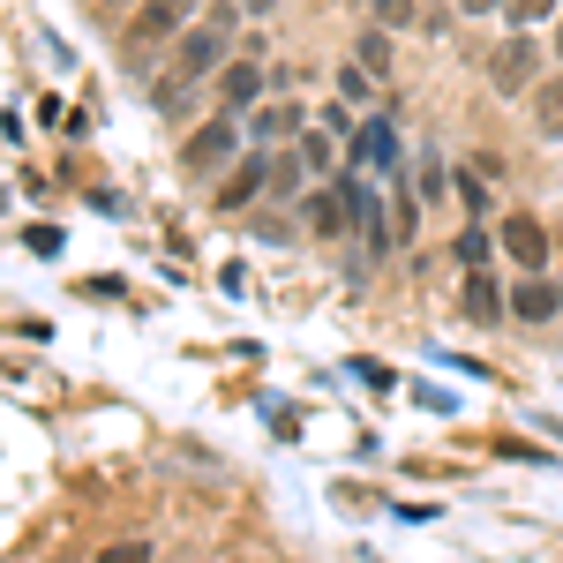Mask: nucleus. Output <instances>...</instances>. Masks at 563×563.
<instances>
[{
    "label": "nucleus",
    "instance_id": "nucleus-1",
    "mask_svg": "<svg viewBox=\"0 0 563 563\" xmlns=\"http://www.w3.org/2000/svg\"><path fill=\"white\" fill-rule=\"evenodd\" d=\"M233 23H241V15H233V8H218V15H196V23L180 31V45H174V76H166V84H158V98H151L158 113H174V121L188 113V90L211 84L218 68H225V38H233Z\"/></svg>",
    "mask_w": 563,
    "mask_h": 563
},
{
    "label": "nucleus",
    "instance_id": "nucleus-2",
    "mask_svg": "<svg viewBox=\"0 0 563 563\" xmlns=\"http://www.w3.org/2000/svg\"><path fill=\"white\" fill-rule=\"evenodd\" d=\"M188 23H196V0H143V8H135V23L121 31V53L143 68V60H151L166 38L180 45V31H188Z\"/></svg>",
    "mask_w": 563,
    "mask_h": 563
},
{
    "label": "nucleus",
    "instance_id": "nucleus-3",
    "mask_svg": "<svg viewBox=\"0 0 563 563\" xmlns=\"http://www.w3.org/2000/svg\"><path fill=\"white\" fill-rule=\"evenodd\" d=\"M241 158H249V129H241L233 113H211L203 129L180 143V166H188V174H218V166H241Z\"/></svg>",
    "mask_w": 563,
    "mask_h": 563
},
{
    "label": "nucleus",
    "instance_id": "nucleus-4",
    "mask_svg": "<svg viewBox=\"0 0 563 563\" xmlns=\"http://www.w3.org/2000/svg\"><path fill=\"white\" fill-rule=\"evenodd\" d=\"M488 84L504 90V98H526V90H541V45L526 38V31H511V38L488 53Z\"/></svg>",
    "mask_w": 563,
    "mask_h": 563
},
{
    "label": "nucleus",
    "instance_id": "nucleus-5",
    "mask_svg": "<svg viewBox=\"0 0 563 563\" xmlns=\"http://www.w3.org/2000/svg\"><path fill=\"white\" fill-rule=\"evenodd\" d=\"M496 249L519 263L526 278H541V271H549V225H541L533 211H511L504 225H496Z\"/></svg>",
    "mask_w": 563,
    "mask_h": 563
},
{
    "label": "nucleus",
    "instance_id": "nucleus-6",
    "mask_svg": "<svg viewBox=\"0 0 563 563\" xmlns=\"http://www.w3.org/2000/svg\"><path fill=\"white\" fill-rule=\"evenodd\" d=\"M263 188H271V151H263V143H249V158L218 180V203H225V211H249Z\"/></svg>",
    "mask_w": 563,
    "mask_h": 563
},
{
    "label": "nucleus",
    "instance_id": "nucleus-7",
    "mask_svg": "<svg viewBox=\"0 0 563 563\" xmlns=\"http://www.w3.org/2000/svg\"><path fill=\"white\" fill-rule=\"evenodd\" d=\"M263 90H271V76H263L256 60H225L218 68V113H249Z\"/></svg>",
    "mask_w": 563,
    "mask_h": 563
},
{
    "label": "nucleus",
    "instance_id": "nucleus-8",
    "mask_svg": "<svg viewBox=\"0 0 563 563\" xmlns=\"http://www.w3.org/2000/svg\"><path fill=\"white\" fill-rule=\"evenodd\" d=\"M459 308H466V323H504V294H496V278L488 271H466V294H459Z\"/></svg>",
    "mask_w": 563,
    "mask_h": 563
},
{
    "label": "nucleus",
    "instance_id": "nucleus-9",
    "mask_svg": "<svg viewBox=\"0 0 563 563\" xmlns=\"http://www.w3.org/2000/svg\"><path fill=\"white\" fill-rule=\"evenodd\" d=\"M556 308H563V294L549 286V278H526L519 294H511V316H519V323H549Z\"/></svg>",
    "mask_w": 563,
    "mask_h": 563
},
{
    "label": "nucleus",
    "instance_id": "nucleus-10",
    "mask_svg": "<svg viewBox=\"0 0 563 563\" xmlns=\"http://www.w3.org/2000/svg\"><path fill=\"white\" fill-rule=\"evenodd\" d=\"M533 129L549 135V143H563V76H541V90H533Z\"/></svg>",
    "mask_w": 563,
    "mask_h": 563
},
{
    "label": "nucleus",
    "instance_id": "nucleus-11",
    "mask_svg": "<svg viewBox=\"0 0 563 563\" xmlns=\"http://www.w3.org/2000/svg\"><path fill=\"white\" fill-rule=\"evenodd\" d=\"M308 225H316V233H346V225H353L346 188H316V196H308Z\"/></svg>",
    "mask_w": 563,
    "mask_h": 563
},
{
    "label": "nucleus",
    "instance_id": "nucleus-12",
    "mask_svg": "<svg viewBox=\"0 0 563 563\" xmlns=\"http://www.w3.org/2000/svg\"><path fill=\"white\" fill-rule=\"evenodd\" d=\"M353 158H368V166H398V143H390V121H368V129L353 135Z\"/></svg>",
    "mask_w": 563,
    "mask_h": 563
},
{
    "label": "nucleus",
    "instance_id": "nucleus-13",
    "mask_svg": "<svg viewBox=\"0 0 563 563\" xmlns=\"http://www.w3.org/2000/svg\"><path fill=\"white\" fill-rule=\"evenodd\" d=\"M294 158H301V174H331V166H339V143L323 129H301V151H294Z\"/></svg>",
    "mask_w": 563,
    "mask_h": 563
},
{
    "label": "nucleus",
    "instance_id": "nucleus-14",
    "mask_svg": "<svg viewBox=\"0 0 563 563\" xmlns=\"http://www.w3.org/2000/svg\"><path fill=\"white\" fill-rule=\"evenodd\" d=\"M301 129V106H294V98H286V106H263L256 121H249V135H263V143H271V135H294Z\"/></svg>",
    "mask_w": 563,
    "mask_h": 563
},
{
    "label": "nucleus",
    "instance_id": "nucleus-15",
    "mask_svg": "<svg viewBox=\"0 0 563 563\" xmlns=\"http://www.w3.org/2000/svg\"><path fill=\"white\" fill-rule=\"evenodd\" d=\"M451 263H459V271H488V233H481V225H466V233L451 241Z\"/></svg>",
    "mask_w": 563,
    "mask_h": 563
},
{
    "label": "nucleus",
    "instance_id": "nucleus-16",
    "mask_svg": "<svg viewBox=\"0 0 563 563\" xmlns=\"http://www.w3.org/2000/svg\"><path fill=\"white\" fill-rule=\"evenodd\" d=\"M368 15H376L384 31H413V23H421V8H413V0H368Z\"/></svg>",
    "mask_w": 563,
    "mask_h": 563
},
{
    "label": "nucleus",
    "instance_id": "nucleus-17",
    "mask_svg": "<svg viewBox=\"0 0 563 563\" xmlns=\"http://www.w3.org/2000/svg\"><path fill=\"white\" fill-rule=\"evenodd\" d=\"M301 158H271V196H278V203H294V196H301Z\"/></svg>",
    "mask_w": 563,
    "mask_h": 563
},
{
    "label": "nucleus",
    "instance_id": "nucleus-18",
    "mask_svg": "<svg viewBox=\"0 0 563 563\" xmlns=\"http://www.w3.org/2000/svg\"><path fill=\"white\" fill-rule=\"evenodd\" d=\"M98 563H151V541H106Z\"/></svg>",
    "mask_w": 563,
    "mask_h": 563
},
{
    "label": "nucleus",
    "instance_id": "nucleus-19",
    "mask_svg": "<svg viewBox=\"0 0 563 563\" xmlns=\"http://www.w3.org/2000/svg\"><path fill=\"white\" fill-rule=\"evenodd\" d=\"M563 0H511V23H549Z\"/></svg>",
    "mask_w": 563,
    "mask_h": 563
},
{
    "label": "nucleus",
    "instance_id": "nucleus-20",
    "mask_svg": "<svg viewBox=\"0 0 563 563\" xmlns=\"http://www.w3.org/2000/svg\"><path fill=\"white\" fill-rule=\"evenodd\" d=\"M361 68H376V76L390 68V45H384V31H368V38H361Z\"/></svg>",
    "mask_w": 563,
    "mask_h": 563
},
{
    "label": "nucleus",
    "instance_id": "nucleus-21",
    "mask_svg": "<svg viewBox=\"0 0 563 563\" xmlns=\"http://www.w3.org/2000/svg\"><path fill=\"white\" fill-rule=\"evenodd\" d=\"M459 211H466V218L488 211V188H481V180H466V174H459Z\"/></svg>",
    "mask_w": 563,
    "mask_h": 563
},
{
    "label": "nucleus",
    "instance_id": "nucleus-22",
    "mask_svg": "<svg viewBox=\"0 0 563 563\" xmlns=\"http://www.w3.org/2000/svg\"><path fill=\"white\" fill-rule=\"evenodd\" d=\"M339 98H368V68H339Z\"/></svg>",
    "mask_w": 563,
    "mask_h": 563
},
{
    "label": "nucleus",
    "instance_id": "nucleus-23",
    "mask_svg": "<svg viewBox=\"0 0 563 563\" xmlns=\"http://www.w3.org/2000/svg\"><path fill=\"white\" fill-rule=\"evenodd\" d=\"M488 8H511V0H459V15H488Z\"/></svg>",
    "mask_w": 563,
    "mask_h": 563
},
{
    "label": "nucleus",
    "instance_id": "nucleus-24",
    "mask_svg": "<svg viewBox=\"0 0 563 563\" xmlns=\"http://www.w3.org/2000/svg\"><path fill=\"white\" fill-rule=\"evenodd\" d=\"M249 8H256V15H271V8H278V0H249Z\"/></svg>",
    "mask_w": 563,
    "mask_h": 563
},
{
    "label": "nucleus",
    "instance_id": "nucleus-25",
    "mask_svg": "<svg viewBox=\"0 0 563 563\" xmlns=\"http://www.w3.org/2000/svg\"><path fill=\"white\" fill-rule=\"evenodd\" d=\"M106 8H143V0H106Z\"/></svg>",
    "mask_w": 563,
    "mask_h": 563
},
{
    "label": "nucleus",
    "instance_id": "nucleus-26",
    "mask_svg": "<svg viewBox=\"0 0 563 563\" xmlns=\"http://www.w3.org/2000/svg\"><path fill=\"white\" fill-rule=\"evenodd\" d=\"M556 53H563V23H556Z\"/></svg>",
    "mask_w": 563,
    "mask_h": 563
}]
</instances>
